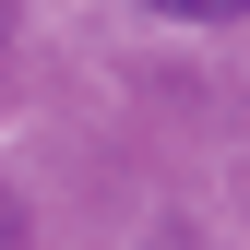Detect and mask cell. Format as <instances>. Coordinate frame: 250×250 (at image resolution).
<instances>
[{"label": "cell", "instance_id": "cell-1", "mask_svg": "<svg viewBox=\"0 0 250 250\" xmlns=\"http://www.w3.org/2000/svg\"><path fill=\"white\" fill-rule=\"evenodd\" d=\"M155 12H191V24H214V12H250V0H155Z\"/></svg>", "mask_w": 250, "mask_h": 250}, {"label": "cell", "instance_id": "cell-2", "mask_svg": "<svg viewBox=\"0 0 250 250\" xmlns=\"http://www.w3.org/2000/svg\"><path fill=\"white\" fill-rule=\"evenodd\" d=\"M0 250H24V214H12V191H0Z\"/></svg>", "mask_w": 250, "mask_h": 250}]
</instances>
